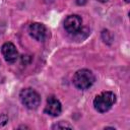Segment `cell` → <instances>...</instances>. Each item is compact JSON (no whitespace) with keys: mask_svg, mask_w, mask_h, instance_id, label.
I'll return each mask as SVG.
<instances>
[{"mask_svg":"<svg viewBox=\"0 0 130 130\" xmlns=\"http://www.w3.org/2000/svg\"><path fill=\"white\" fill-rule=\"evenodd\" d=\"M116 103V94L112 91H103L93 100V107L99 113L108 112Z\"/></svg>","mask_w":130,"mask_h":130,"instance_id":"cell-1","label":"cell"},{"mask_svg":"<svg viewBox=\"0 0 130 130\" xmlns=\"http://www.w3.org/2000/svg\"><path fill=\"white\" fill-rule=\"evenodd\" d=\"M28 32L31 38L38 42H44L47 39L48 30L47 27L41 22H34L28 27Z\"/></svg>","mask_w":130,"mask_h":130,"instance_id":"cell-5","label":"cell"},{"mask_svg":"<svg viewBox=\"0 0 130 130\" xmlns=\"http://www.w3.org/2000/svg\"><path fill=\"white\" fill-rule=\"evenodd\" d=\"M82 26V19L76 14L68 15L64 20V28L70 35L78 34Z\"/></svg>","mask_w":130,"mask_h":130,"instance_id":"cell-4","label":"cell"},{"mask_svg":"<svg viewBox=\"0 0 130 130\" xmlns=\"http://www.w3.org/2000/svg\"><path fill=\"white\" fill-rule=\"evenodd\" d=\"M125 1H126V2H129V0H125Z\"/></svg>","mask_w":130,"mask_h":130,"instance_id":"cell-12","label":"cell"},{"mask_svg":"<svg viewBox=\"0 0 130 130\" xmlns=\"http://www.w3.org/2000/svg\"><path fill=\"white\" fill-rule=\"evenodd\" d=\"M1 52H2V55H3V57L7 63L13 64L18 59V52L16 50V47L10 42L4 43L2 45Z\"/></svg>","mask_w":130,"mask_h":130,"instance_id":"cell-6","label":"cell"},{"mask_svg":"<svg viewBox=\"0 0 130 130\" xmlns=\"http://www.w3.org/2000/svg\"><path fill=\"white\" fill-rule=\"evenodd\" d=\"M61 111H62V105H61L60 101L54 95L48 96L47 104L45 107V113H47L48 115L56 117V116L60 115Z\"/></svg>","mask_w":130,"mask_h":130,"instance_id":"cell-7","label":"cell"},{"mask_svg":"<svg viewBox=\"0 0 130 130\" xmlns=\"http://www.w3.org/2000/svg\"><path fill=\"white\" fill-rule=\"evenodd\" d=\"M65 128H73L70 124H68L67 122H64V121H60L56 124H54L52 126V129H65Z\"/></svg>","mask_w":130,"mask_h":130,"instance_id":"cell-9","label":"cell"},{"mask_svg":"<svg viewBox=\"0 0 130 130\" xmlns=\"http://www.w3.org/2000/svg\"><path fill=\"white\" fill-rule=\"evenodd\" d=\"M102 39L104 40L105 43L111 44L112 43V40H113V36H112V34L108 29H104L102 31Z\"/></svg>","mask_w":130,"mask_h":130,"instance_id":"cell-8","label":"cell"},{"mask_svg":"<svg viewBox=\"0 0 130 130\" xmlns=\"http://www.w3.org/2000/svg\"><path fill=\"white\" fill-rule=\"evenodd\" d=\"M7 121H8V117L5 114H1L0 115V125H5Z\"/></svg>","mask_w":130,"mask_h":130,"instance_id":"cell-10","label":"cell"},{"mask_svg":"<svg viewBox=\"0 0 130 130\" xmlns=\"http://www.w3.org/2000/svg\"><path fill=\"white\" fill-rule=\"evenodd\" d=\"M19 99L20 102L24 107H26L29 110H36L41 104V96L35 89L27 87L21 89L19 92Z\"/></svg>","mask_w":130,"mask_h":130,"instance_id":"cell-3","label":"cell"},{"mask_svg":"<svg viewBox=\"0 0 130 130\" xmlns=\"http://www.w3.org/2000/svg\"><path fill=\"white\" fill-rule=\"evenodd\" d=\"M96 1H99V2H102V3H106L108 0H96Z\"/></svg>","mask_w":130,"mask_h":130,"instance_id":"cell-11","label":"cell"},{"mask_svg":"<svg viewBox=\"0 0 130 130\" xmlns=\"http://www.w3.org/2000/svg\"><path fill=\"white\" fill-rule=\"evenodd\" d=\"M94 80L95 77L93 73L88 69H80L76 71L72 78L74 86L81 90H85L89 88L93 84Z\"/></svg>","mask_w":130,"mask_h":130,"instance_id":"cell-2","label":"cell"}]
</instances>
